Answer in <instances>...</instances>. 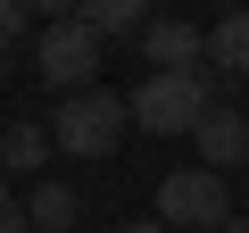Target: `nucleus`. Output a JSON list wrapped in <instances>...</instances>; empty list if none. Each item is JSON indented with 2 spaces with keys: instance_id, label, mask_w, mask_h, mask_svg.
I'll return each instance as SVG.
<instances>
[{
  "instance_id": "obj_1",
  "label": "nucleus",
  "mask_w": 249,
  "mask_h": 233,
  "mask_svg": "<svg viewBox=\"0 0 249 233\" xmlns=\"http://www.w3.org/2000/svg\"><path fill=\"white\" fill-rule=\"evenodd\" d=\"M158 225H175V233H224L232 225V175H216V167L158 175Z\"/></svg>"
},
{
  "instance_id": "obj_2",
  "label": "nucleus",
  "mask_w": 249,
  "mask_h": 233,
  "mask_svg": "<svg viewBox=\"0 0 249 233\" xmlns=\"http://www.w3.org/2000/svg\"><path fill=\"white\" fill-rule=\"evenodd\" d=\"M124 125H133V100H116V92H100V83L50 108V134H58L67 158H108V150L124 142Z\"/></svg>"
},
{
  "instance_id": "obj_3",
  "label": "nucleus",
  "mask_w": 249,
  "mask_h": 233,
  "mask_svg": "<svg viewBox=\"0 0 249 233\" xmlns=\"http://www.w3.org/2000/svg\"><path fill=\"white\" fill-rule=\"evenodd\" d=\"M124 100H133V125L142 134H199L208 108H216V75H150Z\"/></svg>"
},
{
  "instance_id": "obj_4",
  "label": "nucleus",
  "mask_w": 249,
  "mask_h": 233,
  "mask_svg": "<svg viewBox=\"0 0 249 233\" xmlns=\"http://www.w3.org/2000/svg\"><path fill=\"white\" fill-rule=\"evenodd\" d=\"M100 50H108V42H100L83 17L42 25V34H34V75H42L50 92H67V100H75V92H91V83H100Z\"/></svg>"
},
{
  "instance_id": "obj_5",
  "label": "nucleus",
  "mask_w": 249,
  "mask_h": 233,
  "mask_svg": "<svg viewBox=\"0 0 249 233\" xmlns=\"http://www.w3.org/2000/svg\"><path fill=\"white\" fill-rule=\"evenodd\" d=\"M142 50H150V75H208V34L191 17H158L142 34Z\"/></svg>"
},
{
  "instance_id": "obj_6",
  "label": "nucleus",
  "mask_w": 249,
  "mask_h": 233,
  "mask_svg": "<svg viewBox=\"0 0 249 233\" xmlns=\"http://www.w3.org/2000/svg\"><path fill=\"white\" fill-rule=\"evenodd\" d=\"M191 142H199V167H216V175H232V167L249 158V116H241L232 100H216V108H208V125H199Z\"/></svg>"
},
{
  "instance_id": "obj_7",
  "label": "nucleus",
  "mask_w": 249,
  "mask_h": 233,
  "mask_svg": "<svg viewBox=\"0 0 249 233\" xmlns=\"http://www.w3.org/2000/svg\"><path fill=\"white\" fill-rule=\"evenodd\" d=\"M50 150H58V134H42L34 116H17V125L0 134V167H9L17 183H42V167H50Z\"/></svg>"
},
{
  "instance_id": "obj_8",
  "label": "nucleus",
  "mask_w": 249,
  "mask_h": 233,
  "mask_svg": "<svg viewBox=\"0 0 249 233\" xmlns=\"http://www.w3.org/2000/svg\"><path fill=\"white\" fill-rule=\"evenodd\" d=\"M208 75L216 83H241L249 75V9H232L224 25H208Z\"/></svg>"
},
{
  "instance_id": "obj_9",
  "label": "nucleus",
  "mask_w": 249,
  "mask_h": 233,
  "mask_svg": "<svg viewBox=\"0 0 249 233\" xmlns=\"http://www.w3.org/2000/svg\"><path fill=\"white\" fill-rule=\"evenodd\" d=\"M25 216H34V233H75V216H83V192L42 175V183L25 192Z\"/></svg>"
},
{
  "instance_id": "obj_10",
  "label": "nucleus",
  "mask_w": 249,
  "mask_h": 233,
  "mask_svg": "<svg viewBox=\"0 0 249 233\" xmlns=\"http://www.w3.org/2000/svg\"><path fill=\"white\" fill-rule=\"evenodd\" d=\"M100 42H124V34H150L158 17H150V0H83V9H75Z\"/></svg>"
},
{
  "instance_id": "obj_11",
  "label": "nucleus",
  "mask_w": 249,
  "mask_h": 233,
  "mask_svg": "<svg viewBox=\"0 0 249 233\" xmlns=\"http://www.w3.org/2000/svg\"><path fill=\"white\" fill-rule=\"evenodd\" d=\"M25 25H34V9H25V0H0V34H9V42H25Z\"/></svg>"
},
{
  "instance_id": "obj_12",
  "label": "nucleus",
  "mask_w": 249,
  "mask_h": 233,
  "mask_svg": "<svg viewBox=\"0 0 249 233\" xmlns=\"http://www.w3.org/2000/svg\"><path fill=\"white\" fill-rule=\"evenodd\" d=\"M25 9H34V17H42V25H67V17H75V9H83V0H25Z\"/></svg>"
},
{
  "instance_id": "obj_13",
  "label": "nucleus",
  "mask_w": 249,
  "mask_h": 233,
  "mask_svg": "<svg viewBox=\"0 0 249 233\" xmlns=\"http://www.w3.org/2000/svg\"><path fill=\"white\" fill-rule=\"evenodd\" d=\"M116 233H175V225H158V216H142V225H116Z\"/></svg>"
},
{
  "instance_id": "obj_14",
  "label": "nucleus",
  "mask_w": 249,
  "mask_h": 233,
  "mask_svg": "<svg viewBox=\"0 0 249 233\" xmlns=\"http://www.w3.org/2000/svg\"><path fill=\"white\" fill-rule=\"evenodd\" d=\"M224 9H249V0H224Z\"/></svg>"
},
{
  "instance_id": "obj_15",
  "label": "nucleus",
  "mask_w": 249,
  "mask_h": 233,
  "mask_svg": "<svg viewBox=\"0 0 249 233\" xmlns=\"http://www.w3.org/2000/svg\"><path fill=\"white\" fill-rule=\"evenodd\" d=\"M224 233H249V225H224Z\"/></svg>"
}]
</instances>
